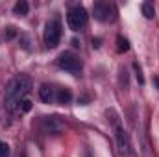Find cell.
I'll return each instance as SVG.
<instances>
[{"label": "cell", "instance_id": "18", "mask_svg": "<svg viewBox=\"0 0 159 157\" xmlns=\"http://www.w3.org/2000/svg\"><path fill=\"white\" fill-rule=\"evenodd\" d=\"M154 81H156V87H157V91H159V78H157V76L154 78Z\"/></svg>", "mask_w": 159, "mask_h": 157}, {"label": "cell", "instance_id": "3", "mask_svg": "<svg viewBox=\"0 0 159 157\" xmlns=\"http://www.w3.org/2000/svg\"><path fill=\"white\" fill-rule=\"evenodd\" d=\"M41 129L48 135H61L65 131V120L57 115L41 118Z\"/></svg>", "mask_w": 159, "mask_h": 157}, {"label": "cell", "instance_id": "8", "mask_svg": "<svg viewBox=\"0 0 159 157\" xmlns=\"http://www.w3.org/2000/svg\"><path fill=\"white\" fill-rule=\"evenodd\" d=\"M28 11H30V4L26 2V0H19L15 6H13V13L15 15H28Z\"/></svg>", "mask_w": 159, "mask_h": 157}, {"label": "cell", "instance_id": "2", "mask_svg": "<svg viewBox=\"0 0 159 157\" xmlns=\"http://www.w3.org/2000/svg\"><path fill=\"white\" fill-rule=\"evenodd\" d=\"M85 22H87V11H85V7L80 6V4L78 6H72L69 9V13H67V24H69V28L72 32H78V30H81L85 26Z\"/></svg>", "mask_w": 159, "mask_h": 157}, {"label": "cell", "instance_id": "1", "mask_svg": "<svg viewBox=\"0 0 159 157\" xmlns=\"http://www.w3.org/2000/svg\"><path fill=\"white\" fill-rule=\"evenodd\" d=\"M30 87H32V81L26 74H19L13 79H9V83L6 85V92H4L6 107L9 111H13L17 105H20L24 96L30 92Z\"/></svg>", "mask_w": 159, "mask_h": 157}, {"label": "cell", "instance_id": "12", "mask_svg": "<svg viewBox=\"0 0 159 157\" xmlns=\"http://www.w3.org/2000/svg\"><path fill=\"white\" fill-rule=\"evenodd\" d=\"M19 107H20V111H22V113H28V111H32V102H30L28 98H24V100L20 102V105H19Z\"/></svg>", "mask_w": 159, "mask_h": 157}, {"label": "cell", "instance_id": "6", "mask_svg": "<svg viewBox=\"0 0 159 157\" xmlns=\"http://www.w3.org/2000/svg\"><path fill=\"white\" fill-rule=\"evenodd\" d=\"M93 11H94V17H96L100 22H107V20H113V19H115V15H113L115 9H113V6H109V4L98 2V4H94Z\"/></svg>", "mask_w": 159, "mask_h": 157}, {"label": "cell", "instance_id": "13", "mask_svg": "<svg viewBox=\"0 0 159 157\" xmlns=\"http://www.w3.org/2000/svg\"><path fill=\"white\" fill-rule=\"evenodd\" d=\"M133 69H135V74H137V81L143 85V83H144V76H143V70H141L139 63H133Z\"/></svg>", "mask_w": 159, "mask_h": 157}, {"label": "cell", "instance_id": "11", "mask_svg": "<svg viewBox=\"0 0 159 157\" xmlns=\"http://www.w3.org/2000/svg\"><path fill=\"white\" fill-rule=\"evenodd\" d=\"M117 50H119V54H124V52L129 50V43H128V39H124L122 35L117 37Z\"/></svg>", "mask_w": 159, "mask_h": 157}, {"label": "cell", "instance_id": "16", "mask_svg": "<svg viewBox=\"0 0 159 157\" xmlns=\"http://www.w3.org/2000/svg\"><path fill=\"white\" fill-rule=\"evenodd\" d=\"M93 46L98 48V46H100V39H93Z\"/></svg>", "mask_w": 159, "mask_h": 157}, {"label": "cell", "instance_id": "9", "mask_svg": "<svg viewBox=\"0 0 159 157\" xmlns=\"http://www.w3.org/2000/svg\"><path fill=\"white\" fill-rule=\"evenodd\" d=\"M56 98H57V104H63L65 105V104H69L72 100V92H70V89L65 87V89H59L57 91V96Z\"/></svg>", "mask_w": 159, "mask_h": 157}, {"label": "cell", "instance_id": "4", "mask_svg": "<svg viewBox=\"0 0 159 157\" xmlns=\"http://www.w3.org/2000/svg\"><path fill=\"white\" fill-rule=\"evenodd\" d=\"M57 65L63 70H69L72 74H78L80 70H81V59H80L74 52H63V54H59Z\"/></svg>", "mask_w": 159, "mask_h": 157}, {"label": "cell", "instance_id": "5", "mask_svg": "<svg viewBox=\"0 0 159 157\" xmlns=\"http://www.w3.org/2000/svg\"><path fill=\"white\" fill-rule=\"evenodd\" d=\"M59 39H61V24H59L57 19H54V20H50V22L46 24V30H44V43H46L48 48H56L57 43H59Z\"/></svg>", "mask_w": 159, "mask_h": 157}, {"label": "cell", "instance_id": "10", "mask_svg": "<svg viewBox=\"0 0 159 157\" xmlns=\"http://www.w3.org/2000/svg\"><path fill=\"white\" fill-rule=\"evenodd\" d=\"M141 11H143V15H144L146 19H154V17H156V9H154V6H152L150 2H143V4H141Z\"/></svg>", "mask_w": 159, "mask_h": 157}, {"label": "cell", "instance_id": "15", "mask_svg": "<svg viewBox=\"0 0 159 157\" xmlns=\"http://www.w3.org/2000/svg\"><path fill=\"white\" fill-rule=\"evenodd\" d=\"M0 157H9V146L6 142H0Z\"/></svg>", "mask_w": 159, "mask_h": 157}, {"label": "cell", "instance_id": "17", "mask_svg": "<svg viewBox=\"0 0 159 157\" xmlns=\"http://www.w3.org/2000/svg\"><path fill=\"white\" fill-rule=\"evenodd\" d=\"M72 46H74V48H78V46H80V43H78V39H72Z\"/></svg>", "mask_w": 159, "mask_h": 157}, {"label": "cell", "instance_id": "14", "mask_svg": "<svg viewBox=\"0 0 159 157\" xmlns=\"http://www.w3.org/2000/svg\"><path fill=\"white\" fill-rule=\"evenodd\" d=\"M15 35H17V30H15L13 26H9V28H6V30H4V37H6L7 41H9V39H13Z\"/></svg>", "mask_w": 159, "mask_h": 157}, {"label": "cell", "instance_id": "7", "mask_svg": "<svg viewBox=\"0 0 159 157\" xmlns=\"http://www.w3.org/2000/svg\"><path fill=\"white\" fill-rule=\"evenodd\" d=\"M39 96H41V100H43L44 104H50V102H52V98H54L52 87H50V85H41V89H39Z\"/></svg>", "mask_w": 159, "mask_h": 157}]
</instances>
